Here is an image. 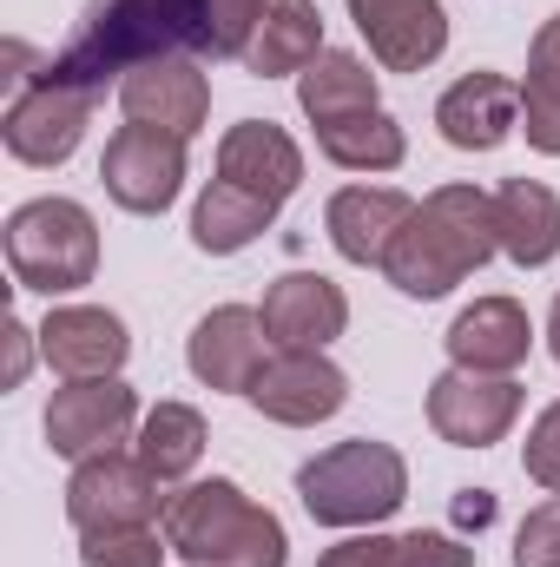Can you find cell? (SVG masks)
Instances as JSON below:
<instances>
[{"mask_svg":"<svg viewBox=\"0 0 560 567\" xmlns=\"http://www.w3.org/2000/svg\"><path fill=\"white\" fill-rule=\"evenodd\" d=\"M165 53H205V0H100L66 53H53L40 73L100 93L113 73L126 80L145 60Z\"/></svg>","mask_w":560,"mask_h":567,"instance_id":"6da1fadb","label":"cell"},{"mask_svg":"<svg viewBox=\"0 0 560 567\" xmlns=\"http://www.w3.org/2000/svg\"><path fill=\"white\" fill-rule=\"evenodd\" d=\"M501 251L495 231V198L481 185H435L416 205V218L403 225V238L383 258V278L403 297H448L462 278H475L488 258Z\"/></svg>","mask_w":560,"mask_h":567,"instance_id":"7a4b0ae2","label":"cell"},{"mask_svg":"<svg viewBox=\"0 0 560 567\" xmlns=\"http://www.w3.org/2000/svg\"><path fill=\"white\" fill-rule=\"evenodd\" d=\"M165 542L185 567H283L290 561V535L271 508H258L238 482L211 475L191 482L165 502Z\"/></svg>","mask_w":560,"mask_h":567,"instance_id":"3957f363","label":"cell"},{"mask_svg":"<svg viewBox=\"0 0 560 567\" xmlns=\"http://www.w3.org/2000/svg\"><path fill=\"white\" fill-rule=\"evenodd\" d=\"M297 495H303V515L323 528H376L409 502V462L396 442L350 435L297 468Z\"/></svg>","mask_w":560,"mask_h":567,"instance_id":"277c9868","label":"cell"},{"mask_svg":"<svg viewBox=\"0 0 560 567\" xmlns=\"http://www.w3.org/2000/svg\"><path fill=\"white\" fill-rule=\"evenodd\" d=\"M7 271L20 290L66 297L100 271V225L80 198H27L7 218Z\"/></svg>","mask_w":560,"mask_h":567,"instance_id":"5b68a950","label":"cell"},{"mask_svg":"<svg viewBox=\"0 0 560 567\" xmlns=\"http://www.w3.org/2000/svg\"><path fill=\"white\" fill-rule=\"evenodd\" d=\"M93 100L100 93H86V86H66L53 73H33L13 93V106L0 113V140H7V152L20 165H66L80 152V140H86Z\"/></svg>","mask_w":560,"mask_h":567,"instance_id":"8992f818","label":"cell"},{"mask_svg":"<svg viewBox=\"0 0 560 567\" xmlns=\"http://www.w3.org/2000/svg\"><path fill=\"white\" fill-rule=\"evenodd\" d=\"M100 185L133 218L172 212L178 192H185V140L158 133V126H120L106 140V158H100Z\"/></svg>","mask_w":560,"mask_h":567,"instance_id":"52a82bcc","label":"cell"},{"mask_svg":"<svg viewBox=\"0 0 560 567\" xmlns=\"http://www.w3.org/2000/svg\"><path fill=\"white\" fill-rule=\"evenodd\" d=\"M133 423H139V396L120 377H80V383L53 390V403L40 416L46 449L66 455V462H93V455L120 449L133 435Z\"/></svg>","mask_w":560,"mask_h":567,"instance_id":"ba28073f","label":"cell"},{"mask_svg":"<svg viewBox=\"0 0 560 567\" xmlns=\"http://www.w3.org/2000/svg\"><path fill=\"white\" fill-rule=\"evenodd\" d=\"M165 502L172 495H158V475L145 468L139 455H126V449H106L93 462H73V482H66V522L80 535L152 522V515H165Z\"/></svg>","mask_w":560,"mask_h":567,"instance_id":"9c48e42d","label":"cell"},{"mask_svg":"<svg viewBox=\"0 0 560 567\" xmlns=\"http://www.w3.org/2000/svg\"><path fill=\"white\" fill-rule=\"evenodd\" d=\"M528 390L515 377H481V370H442L428 383V429L448 449H495L515 416H521Z\"/></svg>","mask_w":560,"mask_h":567,"instance_id":"30bf717a","label":"cell"},{"mask_svg":"<svg viewBox=\"0 0 560 567\" xmlns=\"http://www.w3.org/2000/svg\"><path fill=\"white\" fill-rule=\"evenodd\" d=\"M350 403V377L323 357V350H278L258 383H251V410L283 429H317Z\"/></svg>","mask_w":560,"mask_h":567,"instance_id":"8fae6325","label":"cell"},{"mask_svg":"<svg viewBox=\"0 0 560 567\" xmlns=\"http://www.w3.org/2000/svg\"><path fill=\"white\" fill-rule=\"evenodd\" d=\"M265 317L251 303H218L211 317L191 323V343H185V363L205 390H225V396H251L258 370L271 363L265 357Z\"/></svg>","mask_w":560,"mask_h":567,"instance_id":"7c38bea8","label":"cell"},{"mask_svg":"<svg viewBox=\"0 0 560 567\" xmlns=\"http://www.w3.org/2000/svg\"><path fill=\"white\" fill-rule=\"evenodd\" d=\"M120 106L133 126H158V133L191 140L211 120V80L198 73L191 53H165V60H145L120 80Z\"/></svg>","mask_w":560,"mask_h":567,"instance_id":"4fadbf2b","label":"cell"},{"mask_svg":"<svg viewBox=\"0 0 560 567\" xmlns=\"http://www.w3.org/2000/svg\"><path fill=\"white\" fill-rule=\"evenodd\" d=\"M356 33L370 40V60L383 73H422L448 47V13L442 0H343Z\"/></svg>","mask_w":560,"mask_h":567,"instance_id":"5bb4252c","label":"cell"},{"mask_svg":"<svg viewBox=\"0 0 560 567\" xmlns=\"http://www.w3.org/2000/svg\"><path fill=\"white\" fill-rule=\"evenodd\" d=\"M409 218H416V198L396 192V185H343L323 205V231H330L336 258L343 265H363V271L370 265L383 271V258H390V245L403 238Z\"/></svg>","mask_w":560,"mask_h":567,"instance_id":"9a60e30c","label":"cell"},{"mask_svg":"<svg viewBox=\"0 0 560 567\" xmlns=\"http://www.w3.org/2000/svg\"><path fill=\"white\" fill-rule=\"evenodd\" d=\"M265 337L271 350H330L350 323V297L343 284H330L323 271H283L265 290Z\"/></svg>","mask_w":560,"mask_h":567,"instance_id":"2e32d148","label":"cell"},{"mask_svg":"<svg viewBox=\"0 0 560 567\" xmlns=\"http://www.w3.org/2000/svg\"><path fill=\"white\" fill-rule=\"evenodd\" d=\"M126 350H133L126 323L113 310H100V303H53L46 323H40V357L66 383H80V377H120Z\"/></svg>","mask_w":560,"mask_h":567,"instance_id":"e0dca14e","label":"cell"},{"mask_svg":"<svg viewBox=\"0 0 560 567\" xmlns=\"http://www.w3.org/2000/svg\"><path fill=\"white\" fill-rule=\"evenodd\" d=\"M435 126L455 152H495L508 133H521V86L508 73H462L435 100Z\"/></svg>","mask_w":560,"mask_h":567,"instance_id":"ac0fdd59","label":"cell"},{"mask_svg":"<svg viewBox=\"0 0 560 567\" xmlns=\"http://www.w3.org/2000/svg\"><path fill=\"white\" fill-rule=\"evenodd\" d=\"M448 357L455 370H481V377H515L535 350V323L515 297H475L455 323H448Z\"/></svg>","mask_w":560,"mask_h":567,"instance_id":"d6986e66","label":"cell"},{"mask_svg":"<svg viewBox=\"0 0 560 567\" xmlns=\"http://www.w3.org/2000/svg\"><path fill=\"white\" fill-rule=\"evenodd\" d=\"M218 178H231V185H245V192L283 205V198L303 185V152H297V140H290L283 126H271V120H238V126L218 140Z\"/></svg>","mask_w":560,"mask_h":567,"instance_id":"ffe728a7","label":"cell"},{"mask_svg":"<svg viewBox=\"0 0 560 567\" xmlns=\"http://www.w3.org/2000/svg\"><path fill=\"white\" fill-rule=\"evenodd\" d=\"M495 231H501V251L521 265V271H541L560 258V192L541 178H508L495 192Z\"/></svg>","mask_w":560,"mask_h":567,"instance_id":"44dd1931","label":"cell"},{"mask_svg":"<svg viewBox=\"0 0 560 567\" xmlns=\"http://www.w3.org/2000/svg\"><path fill=\"white\" fill-rule=\"evenodd\" d=\"M271 225H278V205L258 198V192H245V185H231V178H211L198 192V205H191V245L205 258H238Z\"/></svg>","mask_w":560,"mask_h":567,"instance_id":"7402d4cb","label":"cell"},{"mask_svg":"<svg viewBox=\"0 0 560 567\" xmlns=\"http://www.w3.org/2000/svg\"><path fill=\"white\" fill-rule=\"evenodd\" d=\"M297 106H303L310 126H323V120L370 113V106H383V100H376L370 60H356V53H343V47H323V53L297 73Z\"/></svg>","mask_w":560,"mask_h":567,"instance_id":"603a6c76","label":"cell"},{"mask_svg":"<svg viewBox=\"0 0 560 567\" xmlns=\"http://www.w3.org/2000/svg\"><path fill=\"white\" fill-rule=\"evenodd\" d=\"M317 53H323V13H317V0H271L265 20H258V40H251L245 66L258 80H283V73H303Z\"/></svg>","mask_w":560,"mask_h":567,"instance_id":"cb8c5ba5","label":"cell"},{"mask_svg":"<svg viewBox=\"0 0 560 567\" xmlns=\"http://www.w3.org/2000/svg\"><path fill=\"white\" fill-rule=\"evenodd\" d=\"M317 152L330 165H343V172H396L409 158V140L383 106H370V113H350V120H323Z\"/></svg>","mask_w":560,"mask_h":567,"instance_id":"d4e9b609","label":"cell"},{"mask_svg":"<svg viewBox=\"0 0 560 567\" xmlns=\"http://www.w3.org/2000/svg\"><path fill=\"white\" fill-rule=\"evenodd\" d=\"M521 133L535 152L560 158V13L541 20L528 47V80H521Z\"/></svg>","mask_w":560,"mask_h":567,"instance_id":"484cf974","label":"cell"},{"mask_svg":"<svg viewBox=\"0 0 560 567\" xmlns=\"http://www.w3.org/2000/svg\"><path fill=\"white\" fill-rule=\"evenodd\" d=\"M205 416L191 410V403H158V410H145L139 423V455L145 468L158 475V482H185L198 462H205Z\"/></svg>","mask_w":560,"mask_h":567,"instance_id":"4316f807","label":"cell"},{"mask_svg":"<svg viewBox=\"0 0 560 567\" xmlns=\"http://www.w3.org/2000/svg\"><path fill=\"white\" fill-rule=\"evenodd\" d=\"M165 555H172V542H158L152 522L80 535V567H165Z\"/></svg>","mask_w":560,"mask_h":567,"instance_id":"83f0119b","label":"cell"},{"mask_svg":"<svg viewBox=\"0 0 560 567\" xmlns=\"http://www.w3.org/2000/svg\"><path fill=\"white\" fill-rule=\"evenodd\" d=\"M265 7L271 0H205V53L211 60H245L251 40H258Z\"/></svg>","mask_w":560,"mask_h":567,"instance_id":"f1b7e54d","label":"cell"},{"mask_svg":"<svg viewBox=\"0 0 560 567\" xmlns=\"http://www.w3.org/2000/svg\"><path fill=\"white\" fill-rule=\"evenodd\" d=\"M515 567H560V495L528 508V522L515 528Z\"/></svg>","mask_w":560,"mask_h":567,"instance_id":"f546056e","label":"cell"},{"mask_svg":"<svg viewBox=\"0 0 560 567\" xmlns=\"http://www.w3.org/2000/svg\"><path fill=\"white\" fill-rule=\"evenodd\" d=\"M521 468H528L548 495H560V403H548V410L535 416V429H528V449H521Z\"/></svg>","mask_w":560,"mask_h":567,"instance_id":"4dcf8cb0","label":"cell"},{"mask_svg":"<svg viewBox=\"0 0 560 567\" xmlns=\"http://www.w3.org/2000/svg\"><path fill=\"white\" fill-rule=\"evenodd\" d=\"M317 567H409V561H403V535H350V542L323 548Z\"/></svg>","mask_w":560,"mask_h":567,"instance_id":"1f68e13d","label":"cell"},{"mask_svg":"<svg viewBox=\"0 0 560 567\" xmlns=\"http://www.w3.org/2000/svg\"><path fill=\"white\" fill-rule=\"evenodd\" d=\"M403 561L409 567H475V548H462L455 535H403Z\"/></svg>","mask_w":560,"mask_h":567,"instance_id":"d6a6232c","label":"cell"},{"mask_svg":"<svg viewBox=\"0 0 560 567\" xmlns=\"http://www.w3.org/2000/svg\"><path fill=\"white\" fill-rule=\"evenodd\" d=\"M33 337H40V330H27L20 317H7V390H20V383H27V363H33Z\"/></svg>","mask_w":560,"mask_h":567,"instance_id":"836d02e7","label":"cell"},{"mask_svg":"<svg viewBox=\"0 0 560 567\" xmlns=\"http://www.w3.org/2000/svg\"><path fill=\"white\" fill-rule=\"evenodd\" d=\"M548 350H554V363H560V297H554V310H548Z\"/></svg>","mask_w":560,"mask_h":567,"instance_id":"e575fe53","label":"cell"}]
</instances>
